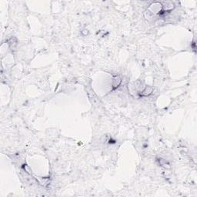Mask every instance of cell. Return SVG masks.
<instances>
[{"mask_svg":"<svg viewBox=\"0 0 197 197\" xmlns=\"http://www.w3.org/2000/svg\"><path fill=\"white\" fill-rule=\"evenodd\" d=\"M87 92H88V95H89V97L90 99V100L92 101V102L94 104V105H98V103L99 102V99H97L96 94L94 93V92L90 89H87Z\"/></svg>","mask_w":197,"mask_h":197,"instance_id":"6da1fadb","label":"cell"},{"mask_svg":"<svg viewBox=\"0 0 197 197\" xmlns=\"http://www.w3.org/2000/svg\"><path fill=\"white\" fill-rule=\"evenodd\" d=\"M153 88L152 87H149V86H147L145 88V89L143 91H142V93H141V96H149V94H151V93L153 92Z\"/></svg>","mask_w":197,"mask_h":197,"instance_id":"7a4b0ae2","label":"cell"},{"mask_svg":"<svg viewBox=\"0 0 197 197\" xmlns=\"http://www.w3.org/2000/svg\"><path fill=\"white\" fill-rule=\"evenodd\" d=\"M120 82H121V79L119 76H116L112 80V86L114 88H116L120 84Z\"/></svg>","mask_w":197,"mask_h":197,"instance_id":"3957f363","label":"cell"}]
</instances>
